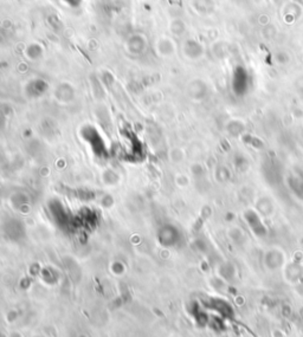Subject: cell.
Returning <instances> with one entry per match:
<instances>
[{
	"instance_id": "cell-1",
	"label": "cell",
	"mask_w": 303,
	"mask_h": 337,
	"mask_svg": "<svg viewBox=\"0 0 303 337\" xmlns=\"http://www.w3.org/2000/svg\"><path fill=\"white\" fill-rule=\"evenodd\" d=\"M64 2H66V5H70V6H77V5L81 4V0H63Z\"/></svg>"
}]
</instances>
